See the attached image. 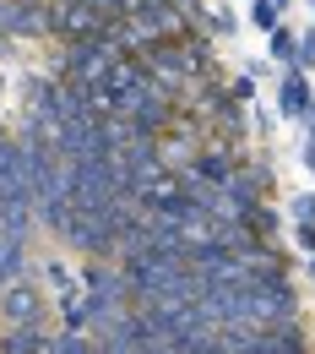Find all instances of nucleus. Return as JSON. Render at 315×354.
<instances>
[{
	"label": "nucleus",
	"instance_id": "obj_12",
	"mask_svg": "<svg viewBox=\"0 0 315 354\" xmlns=\"http://www.w3.org/2000/svg\"><path fill=\"white\" fill-rule=\"evenodd\" d=\"M305 126H310V136H315V104H310V109H305Z\"/></svg>",
	"mask_w": 315,
	"mask_h": 354
},
{
	"label": "nucleus",
	"instance_id": "obj_11",
	"mask_svg": "<svg viewBox=\"0 0 315 354\" xmlns=\"http://www.w3.org/2000/svg\"><path fill=\"white\" fill-rule=\"evenodd\" d=\"M250 93H256V71H245V77L234 82V98H250Z\"/></svg>",
	"mask_w": 315,
	"mask_h": 354
},
{
	"label": "nucleus",
	"instance_id": "obj_1",
	"mask_svg": "<svg viewBox=\"0 0 315 354\" xmlns=\"http://www.w3.org/2000/svg\"><path fill=\"white\" fill-rule=\"evenodd\" d=\"M82 295H88V310H92V333H98L103 322L125 316L131 300H136L131 283H125V272H114L103 257H88V262H82Z\"/></svg>",
	"mask_w": 315,
	"mask_h": 354
},
{
	"label": "nucleus",
	"instance_id": "obj_4",
	"mask_svg": "<svg viewBox=\"0 0 315 354\" xmlns=\"http://www.w3.org/2000/svg\"><path fill=\"white\" fill-rule=\"evenodd\" d=\"M0 349L6 354H49L54 349V333H49L44 322H22V327H6Z\"/></svg>",
	"mask_w": 315,
	"mask_h": 354
},
{
	"label": "nucleus",
	"instance_id": "obj_14",
	"mask_svg": "<svg viewBox=\"0 0 315 354\" xmlns=\"http://www.w3.org/2000/svg\"><path fill=\"white\" fill-rule=\"evenodd\" d=\"M310 6H315V0H310Z\"/></svg>",
	"mask_w": 315,
	"mask_h": 354
},
{
	"label": "nucleus",
	"instance_id": "obj_10",
	"mask_svg": "<svg viewBox=\"0 0 315 354\" xmlns=\"http://www.w3.org/2000/svg\"><path fill=\"white\" fill-rule=\"evenodd\" d=\"M299 218H315V196H294V223Z\"/></svg>",
	"mask_w": 315,
	"mask_h": 354
},
{
	"label": "nucleus",
	"instance_id": "obj_9",
	"mask_svg": "<svg viewBox=\"0 0 315 354\" xmlns=\"http://www.w3.org/2000/svg\"><path fill=\"white\" fill-rule=\"evenodd\" d=\"M294 234H299V251H305V257H315V218H299V229H294Z\"/></svg>",
	"mask_w": 315,
	"mask_h": 354
},
{
	"label": "nucleus",
	"instance_id": "obj_7",
	"mask_svg": "<svg viewBox=\"0 0 315 354\" xmlns=\"http://www.w3.org/2000/svg\"><path fill=\"white\" fill-rule=\"evenodd\" d=\"M294 66H299V71H315V28L294 33Z\"/></svg>",
	"mask_w": 315,
	"mask_h": 354
},
{
	"label": "nucleus",
	"instance_id": "obj_6",
	"mask_svg": "<svg viewBox=\"0 0 315 354\" xmlns=\"http://www.w3.org/2000/svg\"><path fill=\"white\" fill-rule=\"evenodd\" d=\"M267 49H272V60H288V66H294V28L277 22V28L267 33Z\"/></svg>",
	"mask_w": 315,
	"mask_h": 354
},
{
	"label": "nucleus",
	"instance_id": "obj_5",
	"mask_svg": "<svg viewBox=\"0 0 315 354\" xmlns=\"http://www.w3.org/2000/svg\"><path fill=\"white\" fill-rule=\"evenodd\" d=\"M17 278H28V234L0 229V289L17 283Z\"/></svg>",
	"mask_w": 315,
	"mask_h": 354
},
{
	"label": "nucleus",
	"instance_id": "obj_3",
	"mask_svg": "<svg viewBox=\"0 0 315 354\" xmlns=\"http://www.w3.org/2000/svg\"><path fill=\"white\" fill-rule=\"evenodd\" d=\"M277 104H283V115H288V120H305V109L315 104V93H310V71L288 66V77L277 82Z\"/></svg>",
	"mask_w": 315,
	"mask_h": 354
},
{
	"label": "nucleus",
	"instance_id": "obj_8",
	"mask_svg": "<svg viewBox=\"0 0 315 354\" xmlns=\"http://www.w3.org/2000/svg\"><path fill=\"white\" fill-rule=\"evenodd\" d=\"M250 22H256V28H261V33H272V28H277V22H283V11H277V6H272V0H250Z\"/></svg>",
	"mask_w": 315,
	"mask_h": 354
},
{
	"label": "nucleus",
	"instance_id": "obj_13",
	"mask_svg": "<svg viewBox=\"0 0 315 354\" xmlns=\"http://www.w3.org/2000/svg\"><path fill=\"white\" fill-rule=\"evenodd\" d=\"M310 278H315V257H310Z\"/></svg>",
	"mask_w": 315,
	"mask_h": 354
},
{
	"label": "nucleus",
	"instance_id": "obj_2",
	"mask_svg": "<svg viewBox=\"0 0 315 354\" xmlns=\"http://www.w3.org/2000/svg\"><path fill=\"white\" fill-rule=\"evenodd\" d=\"M0 322H6V327H22V322H44V295H39L28 278L6 283V289H0Z\"/></svg>",
	"mask_w": 315,
	"mask_h": 354
}]
</instances>
